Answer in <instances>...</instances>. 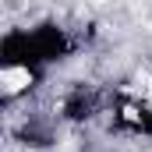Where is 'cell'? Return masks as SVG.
<instances>
[{
	"label": "cell",
	"mask_w": 152,
	"mask_h": 152,
	"mask_svg": "<svg viewBox=\"0 0 152 152\" xmlns=\"http://www.w3.org/2000/svg\"><path fill=\"white\" fill-rule=\"evenodd\" d=\"M0 81H4L7 92H21V88L28 85V71H25V67H7V71L0 75Z\"/></svg>",
	"instance_id": "1"
}]
</instances>
